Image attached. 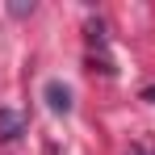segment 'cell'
<instances>
[{
	"instance_id": "cell-2",
	"label": "cell",
	"mask_w": 155,
	"mask_h": 155,
	"mask_svg": "<svg viewBox=\"0 0 155 155\" xmlns=\"http://www.w3.org/2000/svg\"><path fill=\"white\" fill-rule=\"evenodd\" d=\"M25 130V117L17 109H0V138H17Z\"/></svg>"
},
{
	"instance_id": "cell-1",
	"label": "cell",
	"mask_w": 155,
	"mask_h": 155,
	"mask_svg": "<svg viewBox=\"0 0 155 155\" xmlns=\"http://www.w3.org/2000/svg\"><path fill=\"white\" fill-rule=\"evenodd\" d=\"M42 97H46V105H51L54 113H71V88L63 84V80H46V88H42Z\"/></svg>"
}]
</instances>
